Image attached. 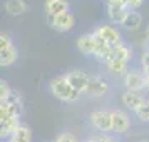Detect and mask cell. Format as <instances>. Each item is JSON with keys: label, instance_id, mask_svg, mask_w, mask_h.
Segmentation results:
<instances>
[{"label": "cell", "instance_id": "1", "mask_svg": "<svg viewBox=\"0 0 149 142\" xmlns=\"http://www.w3.org/2000/svg\"><path fill=\"white\" fill-rule=\"evenodd\" d=\"M50 90H52V94H54L57 99L65 100V102L77 100V97H79V94H81L75 87L70 85V82H69L65 77L54 79V80L50 82Z\"/></svg>", "mask_w": 149, "mask_h": 142}, {"label": "cell", "instance_id": "2", "mask_svg": "<svg viewBox=\"0 0 149 142\" xmlns=\"http://www.w3.org/2000/svg\"><path fill=\"white\" fill-rule=\"evenodd\" d=\"M17 60V48L12 45V42L7 35L0 37V65L7 67Z\"/></svg>", "mask_w": 149, "mask_h": 142}, {"label": "cell", "instance_id": "3", "mask_svg": "<svg viewBox=\"0 0 149 142\" xmlns=\"http://www.w3.org/2000/svg\"><path fill=\"white\" fill-rule=\"evenodd\" d=\"M109 89V84L107 80L101 77V75H97V77H91V80H89V85L86 89V94L92 95V97H101L107 92Z\"/></svg>", "mask_w": 149, "mask_h": 142}, {"label": "cell", "instance_id": "4", "mask_svg": "<svg viewBox=\"0 0 149 142\" xmlns=\"http://www.w3.org/2000/svg\"><path fill=\"white\" fill-rule=\"evenodd\" d=\"M65 79L70 82V85L75 87L79 92H86V89L89 85V80H91V77H89L86 72H82V70H72V72H69L65 75Z\"/></svg>", "mask_w": 149, "mask_h": 142}, {"label": "cell", "instance_id": "5", "mask_svg": "<svg viewBox=\"0 0 149 142\" xmlns=\"http://www.w3.org/2000/svg\"><path fill=\"white\" fill-rule=\"evenodd\" d=\"M92 124L101 130H111L112 129V114H109L106 110H97L92 114Z\"/></svg>", "mask_w": 149, "mask_h": 142}, {"label": "cell", "instance_id": "6", "mask_svg": "<svg viewBox=\"0 0 149 142\" xmlns=\"http://www.w3.org/2000/svg\"><path fill=\"white\" fill-rule=\"evenodd\" d=\"M74 24H75L74 15L69 14V12H64V14L55 15L54 25H52V27H54L55 30H61V32H67V30H70V28L74 27Z\"/></svg>", "mask_w": 149, "mask_h": 142}, {"label": "cell", "instance_id": "7", "mask_svg": "<svg viewBox=\"0 0 149 142\" xmlns=\"http://www.w3.org/2000/svg\"><path fill=\"white\" fill-rule=\"evenodd\" d=\"M124 84H126V87L129 90H141L144 85H148L146 84V77L142 74H139V72H129V74H126Z\"/></svg>", "mask_w": 149, "mask_h": 142}, {"label": "cell", "instance_id": "8", "mask_svg": "<svg viewBox=\"0 0 149 142\" xmlns=\"http://www.w3.org/2000/svg\"><path fill=\"white\" fill-rule=\"evenodd\" d=\"M77 48L84 55H94L95 50V42H94V34H86L81 35L77 39Z\"/></svg>", "mask_w": 149, "mask_h": 142}, {"label": "cell", "instance_id": "9", "mask_svg": "<svg viewBox=\"0 0 149 142\" xmlns=\"http://www.w3.org/2000/svg\"><path fill=\"white\" fill-rule=\"evenodd\" d=\"M94 42H95L94 55L95 57H99L101 60H107L109 55H111V45H109L107 42L104 40L97 32H94Z\"/></svg>", "mask_w": 149, "mask_h": 142}, {"label": "cell", "instance_id": "10", "mask_svg": "<svg viewBox=\"0 0 149 142\" xmlns=\"http://www.w3.org/2000/svg\"><path fill=\"white\" fill-rule=\"evenodd\" d=\"M112 129H114L116 132H121V134L127 132V129H129V117L124 114V112H121V110L112 112Z\"/></svg>", "mask_w": 149, "mask_h": 142}, {"label": "cell", "instance_id": "11", "mask_svg": "<svg viewBox=\"0 0 149 142\" xmlns=\"http://www.w3.org/2000/svg\"><path fill=\"white\" fill-rule=\"evenodd\" d=\"M95 32L101 35L111 47H114V45H117V44H121V35H119V32H117L116 28H112V27H101V28H97Z\"/></svg>", "mask_w": 149, "mask_h": 142}, {"label": "cell", "instance_id": "12", "mask_svg": "<svg viewBox=\"0 0 149 142\" xmlns=\"http://www.w3.org/2000/svg\"><path fill=\"white\" fill-rule=\"evenodd\" d=\"M127 17V10L124 5L121 3H112L109 5V19L114 22V24H122Z\"/></svg>", "mask_w": 149, "mask_h": 142}, {"label": "cell", "instance_id": "13", "mask_svg": "<svg viewBox=\"0 0 149 142\" xmlns=\"http://www.w3.org/2000/svg\"><path fill=\"white\" fill-rule=\"evenodd\" d=\"M20 127L19 125V117H12L7 121H0V135L2 137H8V135H14L15 130Z\"/></svg>", "mask_w": 149, "mask_h": 142}, {"label": "cell", "instance_id": "14", "mask_svg": "<svg viewBox=\"0 0 149 142\" xmlns=\"http://www.w3.org/2000/svg\"><path fill=\"white\" fill-rule=\"evenodd\" d=\"M122 102H124V105H126V107L134 109V110H136V109L144 102V99H142L136 90H129V92H126V94L122 95Z\"/></svg>", "mask_w": 149, "mask_h": 142}, {"label": "cell", "instance_id": "15", "mask_svg": "<svg viewBox=\"0 0 149 142\" xmlns=\"http://www.w3.org/2000/svg\"><path fill=\"white\" fill-rule=\"evenodd\" d=\"M45 8H47V14L59 15V14L67 12V3H65L64 0H47Z\"/></svg>", "mask_w": 149, "mask_h": 142}, {"label": "cell", "instance_id": "16", "mask_svg": "<svg viewBox=\"0 0 149 142\" xmlns=\"http://www.w3.org/2000/svg\"><path fill=\"white\" fill-rule=\"evenodd\" d=\"M5 8H7V12L10 15H22V14H25L27 5L24 3V0H8Z\"/></svg>", "mask_w": 149, "mask_h": 142}, {"label": "cell", "instance_id": "17", "mask_svg": "<svg viewBox=\"0 0 149 142\" xmlns=\"http://www.w3.org/2000/svg\"><path fill=\"white\" fill-rule=\"evenodd\" d=\"M129 57H131V50H129L126 45H121V44H117L114 47H111V55H109V59H121V60H127ZM107 59V60H109Z\"/></svg>", "mask_w": 149, "mask_h": 142}, {"label": "cell", "instance_id": "18", "mask_svg": "<svg viewBox=\"0 0 149 142\" xmlns=\"http://www.w3.org/2000/svg\"><path fill=\"white\" fill-rule=\"evenodd\" d=\"M141 22H142V19L137 12H127V17H126V20L122 22V25L127 30H137L139 25H141Z\"/></svg>", "mask_w": 149, "mask_h": 142}, {"label": "cell", "instance_id": "19", "mask_svg": "<svg viewBox=\"0 0 149 142\" xmlns=\"http://www.w3.org/2000/svg\"><path fill=\"white\" fill-rule=\"evenodd\" d=\"M107 69L114 74H124L126 69H127V60H121V59H109L106 60Z\"/></svg>", "mask_w": 149, "mask_h": 142}, {"label": "cell", "instance_id": "20", "mask_svg": "<svg viewBox=\"0 0 149 142\" xmlns=\"http://www.w3.org/2000/svg\"><path fill=\"white\" fill-rule=\"evenodd\" d=\"M12 142H30V130L27 127L20 125L15 130L14 137H12Z\"/></svg>", "mask_w": 149, "mask_h": 142}, {"label": "cell", "instance_id": "21", "mask_svg": "<svg viewBox=\"0 0 149 142\" xmlns=\"http://www.w3.org/2000/svg\"><path fill=\"white\" fill-rule=\"evenodd\" d=\"M136 114L141 121H149V102H142L139 107L136 109Z\"/></svg>", "mask_w": 149, "mask_h": 142}, {"label": "cell", "instance_id": "22", "mask_svg": "<svg viewBox=\"0 0 149 142\" xmlns=\"http://www.w3.org/2000/svg\"><path fill=\"white\" fill-rule=\"evenodd\" d=\"M10 92H12V90L8 89L7 82H3V80L0 82V99H2V100H5L8 95H10Z\"/></svg>", "mask_w": 149, "mask_h": 142}, {"label": "cell", "instance_id": "23", "mask_svg": "<svg viewBox=\"0 0 149 142\" xmlns=\"http://www.w3.org/2000/svg\"><path fill=\"white\" fill-rule=\"evenodd\" d=\"M57 142H79L77 139H75V135L69 134V132H65V134H62L59 139H57Z\"/></svg>", "mask_w": 149, "mask_h": 142}, {"label": "cell", "instance_id": "24", "mask_svg": "<svg viewBox=\"0 0 149 142\" xmlns=\"http://www.w3.org/2000/svg\"><path fill=\"white\" fill-rule=\"evenodd\" d=\"M142 65H144V70L149 74V52H146L142 55Z\"/></svg>", "mask_w": 149, "mask_h": 142}, {"label": "cell", "instance_id": "25", "mask_svg": "<svg viewBox=\"0 0 149 142\" xmlns=\"http://www.w3.org/2000/svg\"><path fill=\"white\" fill-rule=\"evenodd\" d=\"M107 141L109 139L107 137H104V135H95V137H92L89 142H107Z\"/></svg>", "mask_w": 149, "mask_h": 142}, {"label": "cell", "instance_id": "26", "mask_svg": "<svg viewBox=\"0 0 149 142\" xmlns=\"http://www.w3.org/2000/svg\"><path fill=\"white\" fill-rule=\"evenodd\" d=\"M141 3H142V0H127V5H129V7H132V8L139 7Z\"/></svg>", "mask_w": 149, "mask_h": 142}, {"label": "cell", "instance_id": "27", "mask_svg": "<svg viewBox=\"0 0 149 142\" xmlns=\"http://www.w3.org/2000/svg\"><path fill=\"white\" fill-rule=\"evenodd\" d=\"M146 84H148V87H149V74L146 75Z\"/></svg>", "mask_w": 149, "mask_h": 142}]
</instances>
